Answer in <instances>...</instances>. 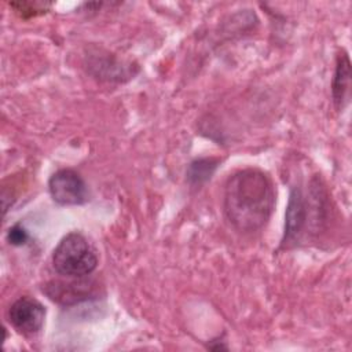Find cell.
<instances>
[{
  "label": "cell",
  "mask_w": 352,
  "mask_h": 352,
  "mask_svg": "<svg viewBox=\"0 0 352 352\" xmlns=\"http://www.w3.org/2000/svg\"><path fill=\"white\" fill-rule=\"evenodd\" d=\"M6 238L12 246H22L29 241V232L21 223H16L8 228Z\"/></svg>",
  "instance_id": "10"
},
{
  "label": "cell",
  "mask_w": 352,
  "mask_h": 352,
  "mask_svg": "<svg viewBox=\"0 0 352 352\" xmlns=\"http://www.w3.org/2000/svg\"><path fill=\"white\" fill-rule=\"evenodd\" d=\"M351 88V60L345 51L337 55L336 70L331 81V96L337 109H344L349 98Z\"/></svg>",
  "instance_id": "6"
},
{
  "label": "cell",
  "mask_w": 352,
  "mask_h": 352,
  "mask_svg": "<svg viewBox=\"0 0 352 352\" xmlns=\"http://www.w3.org/2000/svg\"><path fill=\"white\" fill-rule=\"evenodd\" d=\"M54 270L67 278H85L98 267V256L88 239L77 231L66 234L52 250Z\"/></svg>",
  "instance_id": "3"
},
{
  "label": "cell",
  "mask_w": 352,
  "mask_h": 352,
  "mask_svg": "<svg viewBox=\"0 0 352 352\" xmlns=\"http://www.w3.org/2000/svg\"><path fill=\"white\" fill-rule=\"evenodd\" d=\"M48 191L54 202L62 206H77L89 198L88 187L81 175L73 169H59L48 180Z\"/></svg>",
  "instance_id": "4"
},
{
  "label": "cell",
  "mask_w": 352,
  "mask_h": 352,
  "mask_svg": "<svg viewBox=\"0 0 352 352\" xmlns=\"http://www.w3.org/2000/svg\"><path fill=\"white\" fill-rule=\"evenodd\" d=\"M45 293L51 300L62 304H76L78 301L89 298L88 286H85V283L77 285L74 282H52L51 285L45 286Z\"/></svg>",
  "instance_id": "7"
},
{
  "label": "cell",
  "mask_w": 352,
  "mask_h": 352,
  "mask_svg": "<svg viewBox=\"0 0 352 352\" xmlns=\"http://www.w3.org/2000/svg\"><path fill=\"white\" fill-rule=\"evenodd\" d=\"M217 165H219V160L216 158L194 160L187 168V180L192 186H201L212 177Z\"/></svg>",
  "instance_id": "8"
},
{
  "label": "cell",
  "mask_w": 352,
  "mask_h": 352,
  "mask_svg": "<svg viewBox=\"0 0 352 352\" xmlns=\"http://www.w3.org/2000/svg\"><path fill=\"white\" fill-rule=\"evenodd\" d=\"M275 202L274 182L261 169H239L226 182L223 212L236 231L254 232L261 230L271 219Z\"/></svg>",
  "instance_id": "1"
},
{
  "label": "cell",
  "mask_w": 352,
  "mask_h": 352,
  "mask_svg": "<svg viewBox=\"0 0 352 352\" xmlns=\"http://www.w3.org/2000/svg\"><path fill=\"white\" fill-rule=\"evenodd\" d=\"M45 319L44 305L29 296L15 300L8 309V320L11 326L21 334L32 336L41 330Z\"/></svg>",
  "instance_id": "5"
},
{
  "label": "cell",
  "mask_w": 352,
  "mask_h": 352,
  "mask_svg": "<svg viewBox=\"0 0 352 352\" xmlns=\"http://www.w3.org/2000/svg\"><path fill=\"white\" fill-rule=\"evenodd\" d=\"M326 210L324 192L318 180L309 183L308 195L300 186H293L285 213L282 245L297 243L309 226H314V232L319 231L320 223L326 219Z\"/></svg>",
  "instance_id": "2"
},
{
  "label": "cell",
  "mask_w": 352,
  "mask_h": 352,
  "mask_svg": "<svg viewBox=\"0 0 352 352\" xmlns=\"http://www.w3.org/2000/svg\"><path fill=\"white\" fill-rule=\"evenodd\" d=\"M10 7L22 18H32L41 15L50 10L51 4L41 1H11Z\"/></svg>",
  "instance_id": "9"
}]
</instances>
